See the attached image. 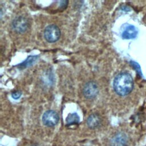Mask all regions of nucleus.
<instances>
[{"label": "nucleus", "instance_id": "1", "mask_svg": "<svg viewBox=\"0 0 146 146\" xmlns=\"http://www.w3.org/2000/svg\"><path fill=\"white\" fill-rule=\"evenodd\" d=\"M115 92L121 96L130 94L133 88V80L132 76L127 72H121L117 74L113 83Z\"/></svg>", "mask_w": 146, "mask_h": 146}, {"label": "nucleus", "instance_id": "2", "mask_svg": "<svg viewBox=\"0 0 146 146\" xmlns=\"http://www.w3.org/2000/svg\"><path fill=\"white\" fill-rule=\"evenodd\" d=\"M60 36V31L59 27L55 25L47 26L44 30V37L50 43L57 41Z\"/></svg>", "mask_w": 146, "mask_h": 146}, {"label": "nucleus", "instance_id": "3", "mask_svg": "<svg viewBox=\"0 0 146 146\" xmlns=\"http://www.w3.org/2000/svg\"><path fill=\"white\" fill-rule=\"evenodd\" d=\"M12 27L14 31L19 34L26 32L29 27V23L26 18L19 16L14 19L12 22Z\"/></svg>", "mask_w": 146, "mask_h": 146}, {"label": "nucleus", "instance_id": "4", "mask_svg": "<svg viewBox=\"0 0 146 146\" xmlns=\"http://www.w3.org/2000/svg\"><path fill=\"white\" fill-rule=\"evenodd\" d=\"M98 92V86L94 81H90L86 83L83 88L84 96L88 99L95 98L97 96Z\"/></svg>", "mask_w": 146, "mask_h": 146}, {"label": "nucleus", "instance_id": "5", "mask_svg": "<svg viewBox=\"0 0 146 146\" xmlns=\"http://www.w3.org/2000/svg\"><path fill=\"white\" fill-rule=\"evenodd\" d=\"M59 116L58 113L52 110L46 111L42 116L43 124L48 127L55 126L59 121Z\"/></svg>", "mask_w": 146, "mask_h": 146}, {"label": "nucleus", "instance_id": "6", "mask_svg": "<svg viewBox=\"0 0 146 146\" xmlns=\"http://www.w3.org/2000/svg\"><path fill=\"white\" fill-rule=\"evenodd\" d=\"M128 142V137L125 133L119 132L114 135L111 140V146H126Z\"/></svg>", "mask_w": 146, "mask_h": 146}, {"label": "nucleus", "instance_id": "7", "mask_svg": "<svg viewBox=\"0 0 146 146\" xmlns=\"http://www.w3.org/2000/svg\"><path fill=\"white\" fill-rule=\"evenodd\" d=\"M137 29L133 25H128L124 29L121 33V36L123 39H129L135 38L137 34Z\"/></svg>", "mask_w": 146, "mask_h": 146}, {"label": "nucleus", "instance_id": "8", "mask_svg": "<svg viewBox=\"0 0 146 146\" xmlns=\"http://www.w3.org/2000/svg\"><path fill=\"white\" fill-rule=\"evenodd\" d=\"M101 122L100 116L96 113L90 115L87 119V124L88 127L91 129L98 127Z\"/></svg>", "mask_w": 146, "mask_h": 146}, {"label": "nucleus", "instance_id": "9", "mask_svg": "<svg viewBox=\"0 0 146 146\" xmlns=\"http://www.w3.org/2000/svg\"><path fill=\"white\" fill-rule=\"evenodd\" d=\"M80 117L76 113H71L68 115L66 117V122L67 125H73L78 124L79 122Z\"/></svg>", "mask_w": 146, "mask_h": 146}, {"label": "nucleus", "instance_id": "10", "mask_svg": "<svg viewBox=\"0 0 146 146\" xmlns=\"http://www.w3.org/2000/svg\"><path fill=\"white\" fill-rule=\"evenodd\" d=\"M37 56H30L26 59V60H25L22 63H21L18 66H19L21 68H26L27 67H29L33 64V63L37 59Z\"/></svg>", "mask_w": 146, "mask_h": 146}, {"label": "nucleus", "instance_id": "11", "mask_svg": "<svg viewBox=\"0 0 146 146\" xmlns=\"http://www.w3.org/2000/svg\"><path fill=\"white\" fill-rule=\"evenodd\" d=\"M131 65L133 67L134 69H135V70H136V71L138 72V74H139L140 75H142L141 71V69H140V66L139 65V64L135 62H133V61H131Z\"/></svg>", "mask_w": 146, "mask_h": 146}, {"label": "nucleus", "instance_id": "12", "mask_svg": "<svg viewBox=\"0 0 146 146\" xmlns=\"http://www.w3.org/2000/svg\"><path fill=\"white\" fill-rule=\"evenodd\" d=\"M11 96H12V98H14V99H18L21 97V92L19 91H15L11 94Z\"/></svg>", "mask_w": 146, "mask_h": 146}, {"label": "nucleus", "instance_id": "13", "mask_svg": "<svg viewBox=\"0 0 146 146\" xmlns=\"http://www.w3.org/2000/svg\"><path fill=\"white\" fill-rule=\"evenodd\" d=\"M68 3V1H63L60 2V7H62V8H65Z\"/></svg>", "mask_w": 146, "mask_h": 146}]
</instances>
